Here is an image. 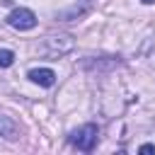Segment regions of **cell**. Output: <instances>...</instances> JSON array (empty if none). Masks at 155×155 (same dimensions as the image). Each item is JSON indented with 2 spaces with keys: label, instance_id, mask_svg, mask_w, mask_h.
I'll list each match as a JSON object with an SVG mask.
<instances>
[{
  "label": "cell",
  "instance_id": "cell-7",
  "mask_svg": "<svg viewBox=\"0 0 155 155\" xmlns=\"http://www.w3.org/2000/svg\"><path fill=\"white\" fill-rule=\"evenodd\" d=\"M140 153H155V145L145 143V145H140Z\"/></svg>",
  "mask_w": 155,
  "mask_h": 155
},
{
  "label": "cell",
  "instance_id": "cell-5",
  "mask_svg": "<svg viewBox=\"0 0 155 155\" xmlns=\"http://www.w3.org/2000/svg\"><path fill=\"white\" fill-rule=\"evenodd\" d=\"M0 136L7 138V140H15L17 138V124L10 116H5V114H0Z\"/></svg>",
  "mask_w": 155,
  "mask_h": 155
},
{
  "label": "cell",
  "instance_id": "cell-4",
  "mask_svg": "<svg viewBox=\"0 0 155 155\" xmlns=\"http://www.w3.org/2000/svg\"><path fill=\"white\" fill-rule=\"evenodd\" d=\"M29 80L41 87H51L56 82V73L51 68H34V70H29Z\"/></svg>",
  "mask_w": 155,
  "mask_h": 155
},
{
  "label": "cell",
  "instance_id": "cell-8",
  "mask_svg": "<svg viewBox=\"0 0 155 155\" xmlns=\"http://www.w3.org/2000/svg\"><path fill=\"white\" fill-rule=\"evenodd\" d=\"M143 2H145V5H153V2H155V0H143Z\"/></svg>",
  "mask_w": 155,
  "mask_h": 155
},
{
  "label": "cell",
  "instance_id": "cell-1",
  "mask_svg": "<svg viewBox=\"0 0 155 155\" xmlns=\"http://www.w3.org/2000/svg\"><path fill=\"white\" fill-rule=\"evenodd\" d=\"M97 136H99L97 126H94V124H85V126H80V128H75V131L70 133V143H73L78 150L90 153V150L97 145Z\"/></svg>",
  "mask_w": 155,
  "mask_h": 155
},
{
  "label": "cell",
  "instance_id": "cell-6",
  "mask_svg": "<svg viewBox=\"0 0 155 155\" xmlns=\"http://www.w3.org/2000/svg\"><path fill=\"white\" fill-rule=\"evenodd\" d=\"M15 63V53L10 48H0V68H10Z\"/></svg>",
  "mask_w": 155,
  "mask_h": 155
},
{
  "label": "cell",
  "instance_id": "cell-3",
  "mask_svg": "<svg viewBox=\"0 0 155 155\" xmlns=\"http://www.w3.org/2000/svg\"><path fill=\"white\" fill-rule=\"evenodd\" d=\"M7 24L12 29H19V31H27V29H34L36 27V15L27 7H17L7 15Z\"/></svg>",
  "mask_w": 155,
  "mask_h": 155
},
{
  "label": "cell",
  "instance_id": "cell-2",
  "mask_svg": "<svg viewBox=\"0 0 155 155\" xmlns=\"http://www.w3.org/2000/svg\"><path fill=\"white\" fill-rule=\"evenodd\" d=\"M73 46H75V41H73L70 34H56V36H48V39L44 41V51H46L51 58H58V56L68 53Z\"/></svg>",
  "mask_w": 155,
  "mask_h": 155
}]
</instances>
